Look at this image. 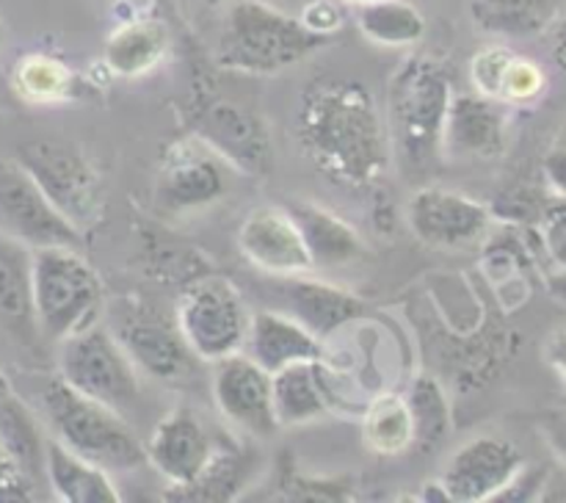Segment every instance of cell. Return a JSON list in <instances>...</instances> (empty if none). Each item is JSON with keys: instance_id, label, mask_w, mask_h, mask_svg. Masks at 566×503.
Segmentation results:
<instances>
[{"instance_id": "obj_1", "label": "cell", "mask_w": 566, "mask_h": 503, "mask_svg": "<svg viewBox=\"0 0 566 503\" xmlns=\"http://www.w3.org/2000/svg\"><path fill=\"white\" fill-rule=\"evenodd\" d=\"M296 138L313 169L348 191H368L390 169L387 122L368 88L352 77H318L304 88Z\"/></svg>"}, {"instance_id": "obj_2", "label": "cell", "mask_w": 566, "mask_h": 503, "mask_svg": "<svg viewBox=\"0 0 566 503\" xmlns=\"http://www.w3.org/2000/svg\"><path fill=\"white\" fill-rule=\"evenodd\" d=\"M453 88L446 66L429 55H407L387 86V136L403 169L423 171L442 149Z\"/></svg>"}, {"instance_id": "obj_3", "label": "cell", "mask_w": 566, "mask_h": 503, "mask_svg": "<svg viewBox=\"0 0 566 503\" xmlns=\"http://www.w3.org/2000/svg\"><path fill=\"white\" fill-rule=\"evenodd\" d=\"M326 44L329 36L313 33L298 17L263 0H235L221 25L216 59L224 70L241 75H276Z\"/></svg>"}, {"instance_id": "obj_4", "label": "cell", "mask_w": 566, "mask_h": 503, "mask_svg": "<svg viewBox=\"0 0 566 503\" xmlns=\"http://www.w3.org/2000/svg\"><path fill=\"white\" fill-rule=\"evenodd\" d=\"M31 293L39 335L64 340L97 324L103 282L77 249H31Z\"/></svg>"}, {"instance_id": "obj_5", "label": "cell", "mask_w": 566, "mask_h": 503, "mask_svg": "<svg viewBox=\"0 0 566 503\" xmlns=\"http://www.w3.org/2000/svg\"><path fill=\"white\" fill-rule=\"evenodd\" d=\"M42 409L55 440L105 470H136L147 464L138 437L127 429L122 412L72 390L64 379H50L42 390Z\"/></svg>"}, {"instance_id": "obj_6", "label": "cell", "mask_w": 566, "mask_h": 503, "mask_svg": "<svg viewBox=\"0 0 566 503\" xmlns=\"http://www.w3.org/2000/svg\"><path fill=\"white\" fill-rule=\"evenodd\" d=\"M249 318L252 313L241 291L221 274L193 280L177 302V329L202 363L243 352Z\"/></svg>"}, {"instance_id": "obj_7", "label": "cell", "mask_w": 566, "mask_h": 503, "mask_svg": "<svg viewBox=\"0 0 566 503\" xmlns=\"http://www.w3.org/2000/svg\"><path fill=\"white\" fill-rule=\"evenodd\" d=\"M59 376L83 396L125 412L138 401L136 365L116 335L105 326L92 324L61 340Z\"/></svg>"}, {"instance_id": "obj_8", "label": "cell", "mask_w": 566, "mask_h": 503, "mask_svg": "<svg viewBox=\"0 0 566 503\" xmlns=\"http://www.w3.org/2000/svg\"><path fill=\"white\" fill-rule=\"evenodd\" d=\"M17 164L33 177L44 197L77 230H86L103 213V182L81 149L59 138H33L22 144Z\"/></svg>"}, {"instance_id": "obj_9", "label": "cell", "mask_w": 566, "mask_h": 503, "mask_svg": "<svg viewBox=\"0 0 566 503\" xmlns=\"http://www.w3.org/2000/svg\"><path fill=\"white\" fill-rule=\"evenodd\" d=\"M0 232L28 249H81L83 232L72 227L44 197L33 177L17 160L0 158Z\"/></svg>"}, {"instance_id": "obj_10", "label": "cell", "mask_w": 566, "mask_h": 503, "mask_svg": "<svg viewBox=\"0 0 566 503\" xmlns=\"http://www.w3.org/2000/svg\"><path fill=\"white\" fill-rule=\"evenodd\" d=\"M193 136L208 144L230 169L249 177H265L274 169V147L271 133L260 114L232 99H208L197 111Z\"/></svg>"}, {"instance_id": "obj_11", "label": "cell", "mask_w": 566, "mask_h": 503, "mask_svg": "<svg viewBox=\"0 0 566 503\" xmlns=\"http://www.w3.org/2000/svg\"><path fill=\"white\" fill-rule=\"evenodd\" d=\"M409 230L420 243L440 252H470L481 247L492 227L486 205L451 188L426 186L409 197Z\"/></svg>"}, {"instance_id": "obj_12", "label": "cell", "mask_w": 566, "mask_h": 503, "mask_svg": "<svg viewBox=\"0 0 566 503\" xmlns=\"http://www.w3.org/2000/svg\"><path fill=\"white\" fill-rule=\"evenodd\" d=\"M230 166L193 138H180L164 153L155 180V202L166 213H188L213 205L227 191Z\"/></svg>"}, {"instance_id": "obj_13", "label": "cell", "mask_w": 566, "mask_h": 503, "mask_svg": "<svg viewBox=\"0 0 566 503\" xmlns=\"http://www.w3.org/2000/svg\"><path fill=\"white\" fill-rule=\"evenodd\" d=\"M525 459L514 442L481 434L451 453L440 486L451 503H486L523 470Z\"/></svg>"}, {"instance_id": "obj_14", "label": "cell", "mask_w": 566, "mask_h": 503, "mask_svg": "<svg viewBox=\"0 0 566 503\" xmlns=\"http://www.w3.org/2000/svg\"><path fill=\"white\" fill-rule=\"evenodd\" d=\"M213 374V401L235 429L252 437H274L280 431L274 415L271 374L243 352L219 359Z\"/></svg>"}, {"instance_id": "obj_15", "label": "cell", "mask_w": 566, "mask_h": 503, "mask_svg": "<svg viewBox=\"0 0 566 503\" xmlns=\"http://www.w3.org/2000/svg\"><path fill=\"white\" fill-rule=\"evenodd\" d=\"M238 249L254 269L271 276L310 274L313 258L287 208L260 205L238 227Z\"/></svg>"}, {"instance_id": "obj_16", "label": "cell", "mask_w": 566, "mask_h": 503, "mask_svg": "<svg viewBox=\"0 0 566 503\" xmlns=\"http://www.w3.org/2000/svg\"><path fill=\"white\" fill-rule=\"evenodd\" d=\"M219 446L191 409H171L149 434L144 446L147 464H153L171 484V490L191 486L213 462Z\"/></svg>"}, {"instance_id": "obj_17", "label": "cell", "mask_w": 566, "mask_h": 503, "mask_svg": "<svg viewBox=\"0 0 566 503\" xmlns=\"http://www.w3.org/2000/svg\"><path fill=\"white\" fill-rule=\"evenodd\" d=\"M506 103L486 94H453L442 127L440 155L459 160H495L506 153Z\"/></svg>"}, {"instance_id": "obj_18", "label": "cell", "mask_w": 566, "mask_h": 503, "mask_svg": "<svg viewBox=\"0 0 566 503\" xmlns=\"http://www.w3.org/2000/svg\"><path fill=\"white\" fill-rule=\"evenodd\" d=\"M274 293L282 313L293 315L321 340L365 315L363 298L332 285V282L310 280L307 274L276 276Z\"/></svg>"}, {"instance_id": "obj_19", "label": "cell", "mask_w": 566, "mask_h": 503, "mask_svg": "<svg viewBox=\"0 0 566 503\" xmlns=\"http://www.w3.org/2000/svg\"><path fill=\"white\" fill-rule=\"evenodd\" d=\"M116 340L127 352L130 363L158 381H180L193 370V352L182 340L180 329L147 315H130L114 329Z\"/></svg>"}, {"instance_id": "obj_20", "label": "cell", "mask_w": 566, "mask_h": 503, "mask_svg": "<svg viewBox=\"0 0 566 503\" xmlns=\"http://www.w3.org/2000/svg\"><path fill=\"white\" fill-rule=\"evenodd\" d=\"M243 354L269 374H276L287 365L324 359L326 346L293 315L282 313V310H260L249 318Z\"/></svg>"}, {"instance_id": "obj_21", "label": "cell", "mask_w": 566, "mask_h": 503, "mask_svg": "<svg viewBox=\"0 0 566 503\" xmlns=\"http://www.w3.org/2000/svg\"><path fill=\"white\" fill-rule=\"evenodd\" d=\"M274 390V415L280 429L313 423L335 409V392L326 381L324 359L296 363L271 374Z\"/></svg>"}, {"instance_id": "obj_22", "label": "cell", "mask_w": 566, "mask_h": 503, "mask_svg": "<svg viewBox=\"0 0 566 503\" xmlns=\"http://www.w3.org/2000/svg\"><path fill=\"white\" fill-rule=\"evenodd\" d=\"M0 329L22 346L39 337L31 293V249L0 232Z\"/></svg>"}, {"instance_id": "obj_23", "label": "cell", "mask_w": 566, "mask_h": 503, "mask_svg": "<svg viewBox=\"0 0 566 503\" xmlns=\"http://www.w3.org/2000/svg\"><path fill=\"white\" fill-rule=\"evenodd\" d=\"M171 33L158 17H130L108 33L103 61L111 75L142 77L149 75L169 55Z\"/></svg>"}, {"instance_id": "obj_24", "label": "cell", "mask_w": 566, "mask_h": 503, "mask_svg": "<svg viewBox=\"0 0 566 503\" xmlns=\"http://www.w3.org/2000/svg\"><path fill=\"white\" fill-rule=\"evenodd\" d=\"M287 210L302 230L307 252L313 258V269H337V265H348L365 254L359 232L332 210L318 208L313 202H296Z\"/></svg>"}, {"instance_id": "obj_25", "label": "cell", "mask_w": 566, "mask_h": 503, "mask_svg": "<svg viewBox=\"0 0 566 503\" xmlns=\"http://www.w3.org/2000/svg\"><path fill=\"white\" fill-rule=\"evenodd\" d=\"M44 475L55 497L66 503H119L108 470L70 451L59 440L44 442Z\"/></svg>"}, {"instance_id": "obj_26", "label": "cell", "mask_w": 566, "mask_h": 503, "mask_svg": "<svg viewBox=\"0 0 566 503\" xmlns=\"http://www.w3.org/2000/svg\"><path fill=\"white\" fill-rule=\"evenodd\" d=\"M468 14L481 33L531 39L553 25L558 0H470Z\"/></svg>"}, {"instance_id": "obj_27", "label": "cell", "mask_w": 566, "mask_h": 503, "mask_svg": "<svg viewBox=\"0 0 566 503\" xmlns=\"http://www.w3.org/2000/svg\"><path fill=\"white\" fill-rule=\"evenodd\" d=\"M357 25L365 39L381 48H412L426 36V17L407 0L359 3Z\"/></svg>"}, {"instance_id": "obj_28", "label": "cell", "mask_w": 566, "mask_h": 503, "mask_svg": "<svg viewBox=\"0 0 566 503\" xmlns=\"http://www.w3.org/2000/svg\"><path fill=\"white\" fill-rule=\"evenodd\" d=\"M363 442L370 453L398 457L415 446V423L407 398L385 392L365 407Z\"/></svg>"}, {"instance_id": "obj_29", "label": "cell", "mask_w": 566, "mask_h": 503, "mask_svg": "<svg viewBox=\"0 0 566 503\" xmlns=\"http://www.w3.org/2000/svg\"><path fill=\"white\" fill-rule=\"evenodd\" d=\"M0 442L14 459L17 468L28 475L36 479L44 468V440L39 431L36 420H33L31 409L22 404L17 392H11L3 404H0Z\"/></svg>"}, {"instance_id": "obj_30", "label": "cell", "mask_w": 566, "mask_h": 503, "mask_svg": "<svg viewBox=\"0 0 566 503\" xmlns=\"http://www.w3.org/2000/svg\"><path fill=\"white\" fill-rule=\"evenodd\" d=\"M14 86L31 103H64L75 94V72L48 53H28L14 66Z\"/></svg>"}, {"instance_id": "obj_31", "label": "cell", "mask_w": 566, "mask_h": 503, "mask_svg": "<svg viewBox=\"0 0 566 503\" xmlns=\"http://www.w3.org/2000/svg\"><path fill=\"white\" fill-rule=\"evenodd\" d=\"M409 412L415 423V446L431 448L442 442L451 431V404H448L446 390L431 376H418L409 385L407 396Z\"/></svg>"}, {"instance_id": "obj_32", "label": "cell", "mask_w": 566, "mask_h": 503, "mask_svg": "<svg viewBox=\"0 0 566 503\" xmlns=\"http://www.w3.org/2000/svg\"><path fill=\"white\" fill-rule=\"evenodd\" d=\"M249 473V464L241 453L216 451L213 462L208 464L202 475L191 486L182 490H169L171 495L186 497V501H227L243 486V479Z\"/></svg>"}, {"instance_id": "obj_33", "label": "cell", "mask_w": 566, "mask_h": 503, "mask_svg": "<svg viewBox=\"0 0 566 503\" xmlns=\"http://www.w3.org/2000/svg\"><path fill=\"white\" fill-rule=\"evenodd\" d=\"M547 92V75L536 61L512 53L506 72H503L497 99L506 105H531L539 103Z\"/></svg>"}, {"instance_id": "obj_34", "label": "cell", "mask_w": 566, "mask_h": 503, "mask_svg": "<svg viewBox=\"0 0 566 503\" xmlns=\"http://www.w3.org/2000/svg\"><path fill=\"white\" fill-rule=\"evenodd\" d=\"M509 59H512V50L497 48V44L495 48L479 50V53L473 55V61H470V81H473L475 92L497 99Z\"/></svg>"}, {"instance_id": "obj_35", "label": "cell", "mask_w": 566, "mask_h": 503, "mask_svg": "<svg viewBox=\"0 0 566 503\" xmlns=\"http://www.w3.org/2000/svg\"><path fill=\"white\" fill-rule=\"evenodd\" d=\"M539 235L558 271H566V197H556L542 205Z\"/></svg>"}, {"instance_id": "obj_36", "label": "cell", "mask_w": 566, "mask_h": 503, "mask_svg": "<svg viewBox=\"0 0 566 503\" xmlns=\"http://www.w3.org/2000/svg\"><path fill=\"white\" fill-rule=\"evenodd\" d=\"M298 20L313 33L332 36V33H337L343 28V11L335 0H310Z\"/></svg>"}, {"instance_id": "obj_37", "label": "cell", "mask_w": 566, "mask_h": 503, "mask_svg": "<svg viewBox=\"0 0 566 503\" xmlns=\"http://www.w3.org/2000/svg\"><path fill=\"white\" fill-rule=\"evenodd\" d=\"M28 492H31V479L17 468L0 442V501H28L31 497Z\"/></svg>"}, {"instance_id": "obj_38", "label": "cell", "mask_w": 566, "mask_h": 503, "mask_svg": "<svg viewBox=\"0 0 566 503\" xmlns=\"http://www.w3.org/2000/svg\"><path fill=\"white\" fill-rule=\"evenodd\" d=\"M542 484H545V473H542V470H528L523 464V470L497 492L495 501H534L536 492L542 490Z\"/></svg>"}, {"instance_id": "obj_39", "label": "cell", "mask_w": 566, "mask_h": 503, "mask_svg": "<svg viewBox=\"0 0 566 503\" xmlns=\"http://www.w3.org/2000/svg\"><path fill=\"white\" fill-rule=\"evenodd\" d=\"M542 171H545L547 186L556 191V197H566V142H558L556 147L545 155Z\"/></svg>"}, {"instance_id": "obj_40", "label": "cell", "mask_w": 566, "mask_h": 503, "mask_svg": "<svg viewBox=\"0 0 566 503\" xmlns=\"http://www.w3.org/2000/svg\"><path fill=\"white\" fill-rule=\"evenodd\" d=\"M542 434H545L551 451L566 464V409L551 412L542 420Z\"/></svg>"}, {"instance_id": "obj_41", "label": "cell", "mask_w": 566, "mask_h": 503, "mask_svg": "<svg viewBox=\"0 0 566 503\" xmlns=\"http://www.w3.org/2000/svg\"><path fill=\"white\" fill-rule=\"evenodd\" d=\"M545 359L566 385V329L553 332L545 343Z\"/></svg>"}, {"instance_id": "obj_42", "label": "cell", "mask_w": 566, "mask_h": 503, "mask_svg": "<svg viewBox=\"0 0 566 503\" xmlns=\"http://www.w3.org/2000/svg\"><path fill=\"white\" fill-rule=\"evenodd\" d=\"M553 59L566 72V14L556 25V31H553Z\"/></svg>"}, {"instance_id": "obj_43", "label": "cell", "mask_w": 566, "mask_h": 503, "mask_svg": "<svg viewBox=\"0 0 566 503\" xmlns=\"http://www.w3.org/2000/svg\"><path fill=\"white\" fill-rule=\"evenodd\" d=\"M547 291H551V296L558 298V302H566V271L547 276Z\"/></svg>"}, {"instance_id": "obj_44", "label": "cell", "mask_w": 566, "mask_h": 503, "mask_svg": "<svg viewBox=\"0 0 566 503\" xmlns=\"http://www.w3.org/2000/svg\"><path fill=\"white\" fill-rule=\"evenodd\" d=\"M11 392H14V390H11L9 379H6V376H3V374H0V404H3V401H6V398H9V396H11Z\"/></svg>"}, {"instance_id": "obj_45", "label": "cell", "mask_w": 566, "mask_h": 503, "mask_svg": "<svg viewBox=\"0 0 566 503\" xmlns=\"http://www.w3.org/2000/svg\"><path fill=\"white\" fill-rule=\"evenodd\" d=\"M205 3H208V6H221V3H227V0H205Z\"/></svg>"}, {"instance_id": "obj_46", "label": "cell", "mask_w": 566, "mask_h": 503, "mask_svg": "<svg viewBox=\"0 0 566 503\" xmlns=\"http://www.w3.org/2000/svg\"><path fill=\"white\" fill-rule=\"evenodd\" d=\"M0 42H3V22H0Z\"/></svg>"}, {"instance_id": "obj_47", "label": "cell", "mask_w": 566, "mask_h": 503, "mask_svg": "<svg viewBox=\"0 0 566 503\" xmlns=\"http://www.w3.org/2000/svg\"><path fill=\"white\" fill-rule=\"evenodd\" d=\"M352 3H368V0H352Z\"/></svg>"}]
</instances>
